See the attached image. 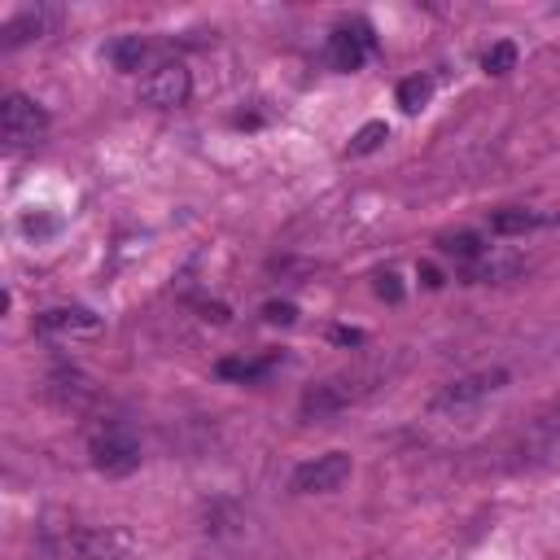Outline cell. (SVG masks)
Listing matches in <instances>:
<instances>
[{"label": "cell", "instance_id": "6da1fadb", "mask_svg": "<svg viewBox=\"0 0 560 560\" xmlns=\"http://www.w3.org/2000/svg\"><path fill=\"white\" fill-rule=\"evenodd\" d=\"M385 376L381 363H368V368H350V372H337V376H324L319 385H311L302 394V420H324V416H337L346 407H354L359 398H368L376 389V381Z\"/></svg>", "mask_w": 560, "mask_h": 560}, {"label": "cell", "instance_id": "7a4b0ae2", "mask_svg": "<svg viewBox=\"0 0 560 560\" xmlns=\"http://www.w3.org/2000/svg\"><path fill=\"white\" fill-rule=\"evenodd\" d=\"M88 455H92V468L105 472V477H127L140 468V438L131 424L122 420H105L101 429H92L88 438Z\"/></svg>", "mask_w": 560, "mask_h": 560}, {"label": "cell", "instance_id": "3957f363", "mask_svg": "<svg viewBox=\"0 0 560 560\" xmlns=\"http://www.w3.org/2000/svg\"><path fill=\"white\" fill-rule=\"evenodd\" d=\"M188 96H192V74L184 61H158L140 83V101L153 109H179L188 105Z\"/></svg>", "mask_w": 560, "mask_h": 560}, {"label": "cell", "instance_id": "277c9868", "mask_svg": "<svg viewBox=\"0 0 560 560\" xmlns=\"http://www.w3.org/2000/svg\"><path fill=\"white\" fill-rule=\"evenodd\" d=\"M44 131H48V114H44L31 96L9 92V96L0 101V136H4V144H9V149L35 144Z\"/></svg>", "mask_w": 560, "mask_h": 560}, {"label": "cell", "instance_id": "5b68a950", "mask_svg": "<svg viewBox=\"0 0 560 560\" xmlns=\"http://www.w3.org/2000/svg\"><path fill=\"white\" fill-rule=\"evenodd\" d=\"M350 455L346 451H328V455H315V459H306V464H298L293 468V477H289V490L293 494H328V490H337L346 477H350Z\"/></svg>", "mask_w": 560, "mask_h": 560}, {"label": "cell", "instance_id": "8992f818", "mask_svg": "<svg viewBox=\"0 0 560 560\" xmlns=\"http://www.w3.org/2000/svg\"><path fill=\"white\" fill-rule=\"evenodd\" d=\"M376 48V35H372V26L368 22H341L332 35H328V66L332 70H359L363 61H368V52Z\"/></svg>", "mask_w": 560, "mask_h": 560}, {"label": "cell", "instance_id": "52a82bcc", "mask_svg": "<svg viewBox=\"0 0 560 560\" xmlns=\"http://www.w3.org/2000/svg\"><path fill=\"white\" fill-rule=\"evenodd\" d=\"M503 381H508V372H503V368H490V372H472V376H459V381H451V385H442V389H438V398H433V411H459V407H472V402L490 398L494 389H503Z\"/></svg>", "mask_w": 560, "mask_h": 560}, {"label": "cell", "instance_id": "ba28073f", "mask_svg": "<svg viewBox=\"0 0 560 560\" xmlns=\"http://www.w3.org/2000/svg\"><path fill=\"white\" fill-rule=\"evenodd\" d=\"M136 538L122 525H79L74 529V560H122Z\"/></svg>", "mask_w": 560, "mask_h": 560}, {"label": "cell", "instance_id": "9c48e42d", "mask_svg": "<svg viewBox=\"0 0 560 560\" xmlns=\"http://www.w3.org/2000/svg\"><path fill=\"white\" fill-rule=\"evenodd\" d=\"M44 389H48V398H52L57 407H66V411H83V407L96 402V385H92L79 368H52Z\"/></svg>", "mask_w": 560, "mask_h": 560}, {"label": "cell", "instance_id": "30bf717a", "mask_svg": "<svg viewBox=\"0 0 560 560\" xmlns=\"http://www.w3.org/2000/svg\"><path fill=\"white\" fill-rule=\"evenodd\" d=\"M39 332H61V337H96L101 332V315L83 311V306H52L35 315Z\"/></svg>", "mask_w": 560, "mask_h": 560}, {"label": "cell", "instance_id": "8fae6325", "mask_svg": "<svg viewBox=\"0 0 560 560\" xmlns=\"http://www.w3.org/2000/svg\"><path fill=\"white\" fill-rule=\"evenodd\" d=\"M52 22H57V9H44V4H35V9H22L18 18H9L4 22V44H22V39H39V35H48L52 31Z\"/></svg>", "mask_w": 560, "mask_h": 560}, {"label": "cell", "instance_id": "7c38bea8", "mask_svg": "<svg viewBox=\"0 0 560 560\" xmlns=\"http://www.w3.org/2000/svg\"><path fill=\"white\" fill-rule=\"evenodd\" d=\"M547 223H551V214L521 210V206H512V210H494V214H490V232H499V236H521V232H534V228H547Z\"/></svg>", "mask_w": 560, "mask_h": 560}, {"label": "cell", "instance_id": "4fadbf2b", "mask_svg": "<svg viewBox=\"0 0 560 560\" xmlns=\"http://www.w3.org/2000/svg\"><path fill=\"white\" fill-rule=\"evenodd\" d=\"M144 52H149V44L140 39V35H118L109 48H105V57L114 61V70H122V74H131V70H140V61H144Z\"/></svg>", "mask_w": 560, "mask_h": 560}, {"label": "cell", "instance_id": "5bb4252c", "mask_svg": "<svg viewBox=\"0 0 560 560\" xmlns=\"http://www.w3.org/2000/svg\"><path fill=\"white\" fill-rule=\"evenodd\" d=\"M438 249L451 254V258H459V262H477L486 254V245H481L477 232H442L438 236Z\"/></svg>", "mask_w": 560, "mask_h": 560}, {"label": "cell", "instance_id": "9a60e30c", "mask_svg": "<svg viewBox=\"0 0 560 560\" xmlns=\"http://www.w3.org/2000/svg\"><path fill=\"white\" fill-rule=\"evenodd\" d=\"M429 96H433V79H429V74H411V79L398 83V105H402V114H420V109L429 105Z\"/></svg>", "mask_w": 560, "mask_h": 560}, {"label": "cell", "instance_id": "2e32d148", "mask_svg": "<svg viewBox=\"0 0 560 560\" xmlns=\"http://www.w3.org/2000/svg\"><path fill=\"white\" fill-rule=\"evenodd\" d=\"M241 525H245V516H241L232 503H214V508L206 512V529H210L214 538H241Z\"/></svg>", "mask_w": 560, "mask_h": 560}, {"label": "cell", "instance_id": "e0dca14e", "mask_svg": "<svg viewBox=\"0 0 560 560\" xmlns=\"http://www.w3.org/2000/svg\"><path fill=\"white\" fill-rule=\"evenodd\" d=\"M512 66H516V44H512V39L490 44L486 57H481V70H486V74H508Z\"/></svg>", "mask_w": 560, "mask_h": 560}, {"label": "cell", "instance_id": "ac0fdd59", "mask_svg": "<svg viewBox=\"0 0 560 560\" xmlns=\"http://www.w3.org/2000/svg\"><path fill=\"white\" fill-rule=\"evenodd\" d=\"M381 140H389V127H385L381 118H376V122H363V127H359V136L350 140V153H354V158H363V153H372Z\"/></svg>", "mask_w": 560, "mask_h": 560}, {"label": "cell", "instance_id": "d6986e66", "mask_svg": "<svg viewBox=\"0 0 560 560\" xmlns=\"http://www.w3.org/2000/svg\"><path fill=\"white\" fill-rule=\"evenodd\" d=\"M262 315H267V324H293L298 319V306L293 302H267Z\"/></svg>", "mask_w": 560, "mask_h": 560}, {"label": "cell", "instance_id": "ffe728a7", "mask_svg": "<svg viewBox=\"0 0 560 560\" xmlns=\"http://www.w3.org/2000/svg\"><path fill=\"white\" fill-rule=\"evenodd\" d=\"M376 293H381L385 302H398V298H402V284H398V276H394V271H381V276H376Z\"/></svg>", "mask_w": 560, "mask_h": 560}, {"label": "cell", "instance_id": "44dd1931", "mask_svg": "<svg viewBox=\"0 0 560 560\" xmlns=\"http://www.w3.org/2000/svg\"><path fill=\"white\" fill-rule=\"evenodd\" d=\"M332 341H346V346H359V341H363V332H359V328H332Z\"/></svg>", "mask_w": 560, "mask_h": 560}, {"label": "cell", "instance_id": "7402d4cb", "mask_svg": "<svg viewBox=\"0 0 560 560\" xmlns=\"http://www.w3.org/2000/svg\"><path fill=\"white\" fill-rule=\"evenodd\" d=\"M420 276H424V284H429V289H438V284H442V271H438V267H429V262L420 267Z\"/></svg>", "mask_w": 560, "mask_h": 560}]
</instances>
